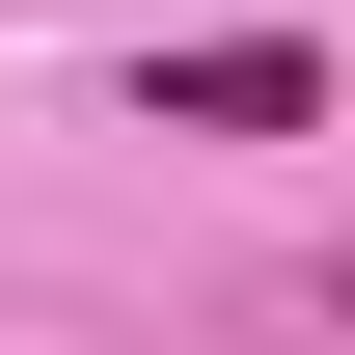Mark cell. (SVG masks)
Instances as JSON below:
<instances>
[{
    "instance_id": "7a4b0ae2",
    "label": "cell",
    "mask_w": 355,
    "mask_h": 355,
    "mask_svg": "<svg viewBox=\"0 0 355 355\" xmlns=\"http://www.w3.org/2000/svg\"><path fill=\"white\" fill-rule=\"evenodd\" d=\"M328 328H355V246H328Z\"/></svg>"
},
{
    "instance_id": "6da1fadb",
    "label": "cell",
    "mask_w": 355,
    "mask_h": 355,
    "mask_svg": "<svg viewBox=\"0 0 355 355\" xmlns=\"http://www.w3.org/2000/svg\"><path fill=\"white\" fill-rule=\"evenodd\" d=\"M301 110H328L301 28H191V55H164V137H301Z\"/></svg>"
}]
</instances>
